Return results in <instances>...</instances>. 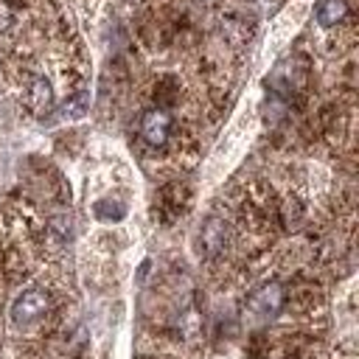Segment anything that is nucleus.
<instances>
[{
  "label": "nucleus",
  "mask_w": 359,
  "mask_h": 359,
  "mask_svg": "<svg viewBox=\"0 0 359 359\" xmlns=\"http://www.w3.org/2000/svg\"><path fill=\"white\" fill-rule=\"evenodd\" d=\"M283 306H286V286L280 280H264L258 289L250 292L244 311L252 323H269L283 311Z\"/></svg>",
  "instance_id": "f257e3e1"
},
{
  "label": "nucleus",
  "mask_w": 359,
  "mask_h": 359,
  "mask_svg": "<svg viewBox=\"0 0 359 359\" xmlns=\"http://www.w3.org/2000/svg\"><path fill=\"white\" fill-rule=\"evenodd\" d=\"M48 311H50V294L42 286H28L11 303V323L31 325V323H39Z\"/></svg>",
  "instance_id": "f03ea898"
},
{
  "label": "nucleus",
  "mask_w": 359,
  "mask_h": 359,
  "mask_svg": "<svg viewBox=\"0 0 359 359\" xmlns=\"http://www.w3.org/2000/svg\"><path fill=\"white\" fill-rule=\"evenodd\" d=\"M171 129H174V121L163 107H149L140 115V137L151 149H163L171 140Z\"/></svg>",
  "instance_id": "7ed1b4c3"
},
{
  "label": "nucleus",
  "mask_w": 359,
  "mask_h": 359,
  "mask_svg": "<svg viewBox=\"0 0 359 359\" xmlns=\"http://www.w3.org/2000/svg\"><path fill=\"white\" fill-rule=\"evenodd\" d=\"M227 236H230V230H227V222H224L222 216L205 219V224H202V230H199V247H202V252H205L208 258L222 255L224 247H227Z\"/></svg>",
  "instance_id": "20e7f679"
},
{
  "label": "nucleus",
  "mask_w": 359,
  "mask_h": 359,
  "mask_svg": "<svg viewBox=\"0 0 359 359\" xmlns=\"http://www.w3.org/2000/svg\"><path fill=\"white\" fill-rule=\"evenodd\" d=\"M25 101L28 107L36 112V115H48L53 107H56V90H53V81L48 76H34L28 81V90H25Z\"/></svg>",
  "instance_id": "39448f33"
},
{
  "label": "nucleus",
  "mask_w": 359,
  "mask_h": 359,
  "mask_svg": "<svg viewBox=\"0 0 359 359\" xmlns=\"http://www.w3.org/2000/svg\"><path fill=\"white\" fill-rule=\"evenodd\" d=\"M351 14L348 3L345 0H320L317 8H314V20L323 25V28H337L339 22H345Z\"/></svg>",
  "instance_id": "423d86ee"
},
{
  "label": "nucleus",
  "mask_w": 359,
  "mask_h": 359,
  "mask_svg": "<svg viewBox=\"0 0 359 359\" xmlns=\"http://www.w3.org/2000/svg\"><path fill=\"white\" fill-rule=\"evenodd\" d=\"M87 109H90V93H87V90H79V93H73V95H67V98L62 101V107H59V118H65V121H76V118H81Z\"/></svg>",
  "instance_id": "0eeeda50"
},
{
  "label": "nucleus",
  "mask_w": 359,
  "mask_h": 359,
  "mask_svg": "<svg viewBox=\"0 0 359 359\" xmlns=\"http://www.w3.org/2000/svg\"><path fill=\"white\" fill-rule=\"evenodd\" d=\"M123 213H126L123 205H121V202H112V199H101V202L95 205V216H98V219H107V222H109V219L118 222V219H123Z\"/></svg>",
  "instance_id": "6e6552de"
}]
</instances>
